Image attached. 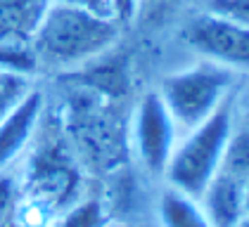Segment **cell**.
<instances>
[{
    "label": "cell",
    "mask_w": 249,
    "mask_h": 227,
    "mask_svg": "<svg viewBox=\"0 0 249 227\" xmlns=\"http://www.w3.org/2000/svg\"><path fill=\"white\" fill-rule=\"evenodd\" d=\"M180 38L199 59L249 74V26L202 10L183 24Z\"/></svg>",
    "instance_id": "8992f818"
},
{
    "label": "cell",
    "mask_w": 249,
    "mask_h": 227,
    "mask_svg": "<svg viewBox=\"0 0 249 227\" xmlns=\"http://www.w3.org/2000/svg\"><path fill=\"white\" fill-rule=\"evenodd\" d=\"M48 114V97L38 85L21 99L10 114L0 118V173L12 168L40 132V123Z\"/></svg>",
    "instance_id": "52a82bcc"
},
{
    "label": "cell",
    "mask_w": 249,
    "mask_h": 227,
    "mask_svg": "<svg viewBox=\"0 0 249 227\" xmlns=\"http://www.w3.org/2000/svg\"><path fill=\"white\" fill-rule=\"evenodd\" d=\"M112 7H114L116 21L121 26H126V24H131L138 17V12L142 7V0H112Z\"/></svg>",
    "instance_id": "ac0fdd59"
},
{
    "label": "cell",
    "mask_w": 249,
    "mask_h": 227,
    "mask_svg": "<svg viewBox=\"0 0 249 227\" xmlns=\"http://www.w3.org/2000/svg\"><path fill=\"white\" fill-rule=\"evenodd\" d=\"M178 137L180 130L166 109L164 99L159 97L157 88L145 93L133 107L126 128L128 151L133 154L140 170L147 173L152 180L161 182Z\"/></svg>",
    "instance_id": "277c9868"
},
{
    "label": "cell",
    "mask_w": 249,
    "mask_h": 227,
    "mask_svg": "<svg viewBox=\"0 0 249 227\" xmlns=\"http://www.w3.org/2000/svg\"><path fill=\"white\" fill-rule=\"evenodd\" d=\"M121 24L53 2L34 31L40 71L55 69L74 74L100 57L109 55L119 43Z\"/></svg>",
    "instance_id": "6da1fadb"
},
{
    "label": "cell",
    "mask_w": 249,
    "mask_h": 227,
    "mask_svg": "<svg viewBox=\"0 0 249 227\" xmlns=\"http://www.w3.org/2000/svg\"><path fill=\"white\" fill-rule=\"evenodd\" d=\"M50 227H107V211L97 199H78L62 211Z\"/></svg>",
    "instance_id": "4fadbf2b"
},
{
    "label": "cell",
    "mask_w": 249,
    "mask_h": 227,
    "mask_svg": "<svg viewBox=\"0 0 249 227\" xmlns=\"http://www.w3.org/2000/svg\"><path fill=\"white\" fill-rule=\"evenodd\" d=\"M197 201L211 227H235L245 215V182L218 170Z\"/></svg>",
    "instance_id": "ba28073f"
},
{
    "label": "cell",
    "mask_w": 249,
    "mask_h": 227,
    "mask_svg": "<svg viewBox=\"0 0 249 227\" xmlns=\"http://www.w3.org/2000/svg\"><path fill=\"white\" fill-rule=\"evenodd\" d=\"M19 185L10 175V170L0 173V227H17V213H19Z\"/></svg>",
    "instance_id": "9a60e30c"
},
{
    "label": "cell",
    "mask_w": 249,
    "mask_h": 227,
    "mask_svg": "<svg viewBox=\"0 0 249 227\" xmlns=\"http://www.w3.org/2000/svg\"><path fill=\"white\" fill-rule=\"evenodd\" d=\"M240 109H242V114H245V123L249 126V85L245 88V93H242V97H240Z\"/></svg>",
    "instance_id": "d6986e66"
},
{
    "label": "cell",
    "mask_w": 249,
    "mask_h": 227,
    "mask_svg": "<svg viewBox=\"0 0 249 227\" xmlns=\"http://www.w3.org/2000/svg\"><path fill=\"white\" fill-rule=\"evenodd\" d=\"M232 128H235V104L230 97L207 121L180 132L176 149L169 159V166L164 170L161 185H169L192 199H199L211 178L221 170Z\"/></svg>",
    "instance_id": "7a4b0ae2"
},
{
    "label": "cell",
    "mask_w": 249,
    "mask_h": 227,
    "mask_svg": "<svg viewBox=\"0 0 249 227\" xmlns=\"http://www.w3.org/2000/svg\"><path fill=\"white\" fill-rule=\"evenodd\" d=\"M50 5L53 0H0V36L2 33L34 36Z\"/></svg>",
    "instance_id": "30bf717a"
},
{
    "label": "cell",
    "mask_w": 249,
    "mask_h": 227,
    "mask_svg": "<svg viewBox=\"0 0 249 227\" xmlns=\"http://www.w3.org/2000/svg\"><path fill=\"white\" fill-rule=\"evenodd\" d=\"M154 218L159 227H211L197 199L161 185L154 199Z\"/></svg>",
    "instance_id": "9c48e42d"
},
{
    "label": "cell",
    "mask_w": 249,
    "mask_h": 227,
    "mask_svg": "<svg viewBox=\"0 0 249 227\" xmlns=\"http://www.w3.org/2000/svg\"><path fill=\"white\" fill-rule=\"evenodd\" d=\"M0 69L29 76V78H38L40 64L38 55H36V45H34V36L2 33L0 36Z\"/></svg>",
    "instance_id": "8fae6325"
},
{
    "label": "cell",
    "mask_w": 249,
    "mask_h": 227,
    "mask_svg": "<svg viewBox=\"0 0 249 227\" xmlns=\"http://www.w3.org/2000/svg\"><path fill=\"white\" fill-rule=\"evenodd\" d=\"M202 10L249 26V0H207Z\"/></svg>",
    "instance_id": "2e32d148"
},
{
    "label": "cell",
    "mask_w": 249,
    "mask_h": 227,
    "mask_svg": "<svg viewBox=\"0 0 249 227\" xmlns=\"http://www.w3.org/2000/svg\"><path fill=\"white\" fill-rule=\"evenodd\" d=\"M245 213H249V180H245Z\"/></svg>",
    "instance_id": "44dd1931"
},
{
    "label": "cell",
    "mask_w": 249,
    "mask_h": 227,
    "mask_svg": "<svg viewBox=\"0 0 249 227\" xmlns=\"http://www.w3.org/2000/svg\"><path fill=\"white\" fill-rule=\"evenodd\" d=\"M232 88L235 71L209 59H197L164 76L157 93L164 99L178 130L185 132L207 121L223 102H228Z\"/></svg>",
    "instance_id": "3957f363"
},
{
    "label": "cell",
    "mask_w": 249,
    "mask_h": 227,
    "mask_svg": "<svg viewBox=\"0 0 249 227\" xmlns=\"http://www.w3.org/2000/svg\"><path fill=\"white\" fill-rule=\"evenodd\" d=\"M53 2L67 5V7H76V10H83V12H90V15H97V17H105V19H114L116 21L112 0H53Z\"/></svg>",
    "instance_id": "e0dca14e"
},
{
    "label": "cell",
    "mask_w": 249,
    "mask_h": 227,
    "mask_svg": "<svg viewBox=\"0 0 249 227\" xmlns=\"http://www.w3.org/2000/svg\"><path fill=\"white\" fill-rule=\"evenodd\" d=\"M221 170L228 173L237 180H249V126H237L230 132L228 147H226V154H223V163H221Z\"/></svg>",
    "instance_id": "7c38bea8"
},
{
    "label": "cell",
    "mask_w": 249,
    "mask_h": 227,
    "mask_svg": "<svg viewBox=\"0 0 249 227\" xmlns=\"http://www.w3.org/2000/svg\"><path fill=\"white\" fill-rule=\"evenodd\" d=\"M29 175L24 185V199L40 206L53 220L62 211L76 204V189L81 185L78 170L74 168L71 151L57 140H45L38 147L31 145Z\"/></svg>",
    "instance_id": "5b68a950"
},
{
    "label": "cell",
    "mask_w": 249,
    "mask_h": 227,
    "mask_svg": "<svg viewBox=\"0 0 249 227\" xmlns=\"http://www.w3.org/2000/svg\"><path fill=\"white\" fill-rule=\"evenodd\" d=\"M235 227H249V213H245V215L240 218V223H237Z\"/></svg>",
    "instance_id": "7402d4cb"
},
{
    "label": "cell",
    "mask_w": 249,
    "mask_h": 227,
    "mask_svg": "<svg viewBox=\"0 0 249 227\" xmlns=\"http://www.w3.org/2000/svg\"><path fill=\"white\" fill-rule=\"evenodd\" d=\"M36 85H38L36 78L0 69V118L12 112Z\"/></svg>",
    "instance_id": "5bb4252c"
},
{
    "label": "cell",
    "mask_w": 249,
    "mask_h": 227,
    "mask_svg": "<svg viewBox=\"0 0 249 227\" xmlns=\"http://www.w3.org/2000/svg\"><path fill=\"white\" fill-rule=\"evenodd\" d=\"M178 2H183V0H142V5H178Z\"/></svg>",
    "instance_id": "ffe728a7"
}]
</instances>
